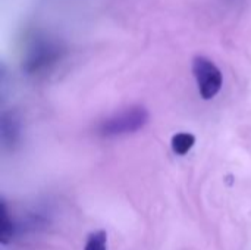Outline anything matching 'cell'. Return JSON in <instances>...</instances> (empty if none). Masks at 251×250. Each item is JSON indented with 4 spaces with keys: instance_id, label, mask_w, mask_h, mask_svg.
<instances>
[{
    "instance_id": "cell-1",
    "label": "cell",
    "mask_w": 251,
    "mask_h": 250,
    "mask_svg": "<svg viewBox=\"0 0 251 250\" xmlns=\"http://www.w3.org/2000/svg\"><path fill=\"white\" fill-rule=\"evenodd\" d=\"M149 122V112L143 106H131L104 119L99 127V134L103 137H116L132 134L144 128Z\"/></svg>"
},
{
    "instance_id": "cell-2",
    "label": "cell",
    "mask_w": 251,
    "mask_h": 250,
    "mask_svg": "<svg viewBox=\"0 0 251 250\" xmlns=\"http://www.w3.org/2000/svg\"><path fill=\"white\" fill-rule=\"evenodd\" d=\"M193 75L197 83L200 96L204 100L213 99L222 88L224 77L218 65L206 56H196L193 59Z\"/></svg>"
},
{
    "instance_id": "cell-3",
    "label": "cell",
    "mask_w": 251,
    "mask_h": 250,
    "mask_svg": "<svg viewBox=\"0 0 251 250\" xmlns=\"http://www.w3.org/2000/svg\"><path fill=\"white\" fill-rule=\"evenodd\" d=\"M59 57L60 49L57 44L50 41H38L28 53L24 68L28 74H38L56 63Z\"/></svg>"
},
{
    "instance_id": "cell-4",
    "label": "cell",
    "mask_w": 251,
    "mask_h": 250,
    "mask_svg": "<svg viewBox=\"0 0 251 250\" xmlns=\"http://www.w3.org/2000/svg\"><path fill=\"white\" fill-rule=\"evenodd\" d=\"M19 122L13 115H3L1 119V139L4 144H15L19 137Z\"/></svg>"
},
{
    "instance_id": "cell-5",
    "label": "cell",
    "mask_w": 251,
    "mask_h": 250,
    "mask_svg": "<svg viewBox=\"0 0 251 250\" xmlns=\"http://www.w3.org/2000/svg\"><path fill=\"white\" fill-rule=\"evenodd\" d=\"M194 144H196V137L190 133H178L172 137V141H171L172 150L178 156L187 155L193 149Z\"/></svg>"
},
{
    "instance_id": "cell-6",
    "label": "cell",
    "mask_w": 251,
    "mask_h": 250,
    "mask_svg": "<svg viewBox=\"0 0 251 250\" xmlns=\"http://www.w3.org/2000/svg\"><path fill=\"white\" fill-rule=\"evenodd\" d=\"M15 236V225L9 218V212L6 203L1 202V214H0V242L1 245H7Z\"/></svg>"
},
{
    "instance_id": "cell-7",
    "label": "cell",
    "mask_w": 251,
    "mask_h": 250,
    "mask_svg": "<svg viewBox=\"0 0 251 250\" xmlns=\"http://www.w3.org/2000/svg\"><path fill=\"white\" fill-rule=\"evenodd\" d=\"M107 249V234L104 231H94L88 236L84 250H106Z\"/></svg>"
}]
</instances>
